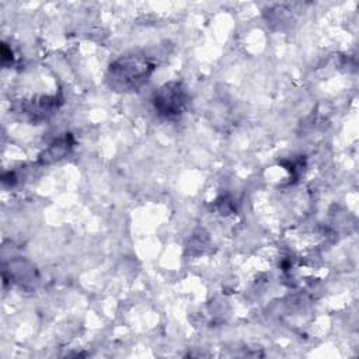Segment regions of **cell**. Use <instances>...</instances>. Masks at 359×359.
Listing matches in <instances>:
<instances>
[{
	"label": "cell",
	"mask_w": 359,
	"mask_h": 359,
	"mask_svg": "<svg viewBox=\"0 0 359 359\" xmlns=\"http://www.w3.org/2000/svg\"><path fill=\"white\" fill-rule=\"evenodd\" d=\"M154 63L144 55H126L115 60L107 74V80L111 88L116 91L137 90L147 81Z\"/></svg>",
	"instance_id": "obj_1"
},
{
	"label": "cell",
	"mask_w": 359,
	"mask_h": 359,
	"mask_svg": "<svg viewBox=\"0 0 359 359\" xmlns=\"http://www.w3.org/2000/svg\"><path fill=\"white\" fill-rule=\"evenodd\" d=\"M151 102L160 118L172 121L185 112L189 104V95L181 83L170 81L154 93Z\"/></svg>",
	"instance_id": "obj_2"
},
{
	"label": "cell",
	"mask_w": 359,
	"mask_h": 359,
	"mask_svg": "<svg viewBox=\"0 0 359 359\" xmlns=\"http://www.w3.org/2000/svg\"><path fill=\"white\" fill-rule=\"evenodd\" d=\"M59 102L60 101L56 98V95H41L31 98L29 101H22L18 111L31 121H41L53 114V111L57 109Z\"/></svg>",
	"instance_id": "obj_3"
},
{
	"label": "cell",
	"mask_w": 359,
	"mask_h": 359,
	"mask_svg": "<svg viewBox=\"0 0 359 359\" xmlns=\"http://www.w3.org/2000/svg\"><path fill=\"white\" fill-rule=\"evenodd\" d=\"M70 143H69V136H66L65 139H59L57 142L52 143L43 153V156L41 157V161L43 163H50L55 160L62 158L67 151H69Z\"/></svg>",
	"instance_id": "obj_4"
}]
</instances>
